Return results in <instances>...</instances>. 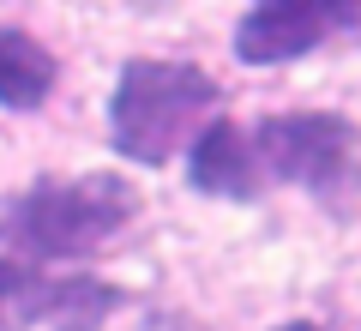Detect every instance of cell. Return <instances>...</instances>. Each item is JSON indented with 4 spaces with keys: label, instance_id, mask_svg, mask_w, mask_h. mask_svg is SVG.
I'll use <instances>...</instances> for the list:
<instances>
[{
    "label": "cell",
    "instance_id": "1",
    "mask_svg": "<svg viewBox=\"0 0 361 331\" xmlns=\"http://www.w3.org/2000/svg\"><path fill=\"white\" fill-rule=\"evenodd\" d=\"M133 217H139V193L121 175L37 181L6 205L0 235H6V247L30 259H85L103 241H115Z\"/></svg>",
    "mask_w": 361,
    "mask_h": 331
},
{
    "label": "cell",
    "instance_id": "2",
    "mask_svg": "<svg viewBox=\"0 0 361 331\" xmlns=\"http://www.w3.org/2000/svg\"><path fill=\"white\" fill-rule=\"evenodd\" d=\"M217 109L211 73L187 61H127L109 97V139L127 163H169Z\"/></svg>",
    "mask_w": 361,
    "mask_h": 331
},
{
    "label": "cell",
    "instance_id": "3",
    "mask_svg": "<svg viewBox=\"0 0 361 331\" xmlns=\"http://www.w3.org/2000/svg\"><path fill=\"white\" fill-rule=\"evenodd\" d=\"M253 157L277 181L307 187L325 211H349L361 199V133L343 115H325V109L271 115V121H259Z\"/></svg>",
    "mask_w": 361,
    "mask_h": 331
},
{
    "label": "cell",
    "instance_id": "4",
    "mask_svg": "<svg viewBox=\"0 0 361 331\" xmlns=\"http://www.w3.org/2000/svg\"><path fill=\"white\" fill-rule=\"evenodd\" d=\"M349 18H355V0H253V13L235 25V54L247 66H283L319 49Z\"/></svg>",
    "mask_w": 361,
    "mask_h": 331
},
{
    "label": "cell",
    "instance_id": "5",
    "mask_svg": "<svg viewBox=\"0 0 361 331\" xmlns=\"http://www.w3.org/2000/svg\"><path fill=\"white\" fill-rule=\"evenodd\" d=\"M199 193H217V199H253L259 193V157L247 145V133L235 121H211L193 139V163H187Z\"/></svg>",
    "mask_w": 361,
    "mask_h": 331
},
{
    "label": "cell",
    "instance_id": "6",
    "mask_svg": "<svg viewBox=\"0 0 361 331\" xmlns=\"http://www.w3.org/2000/svg\"><path fill=\"white\" fill-rule=\"evenodd\" d=\"M54 90V54L30 30H0V109H37Z\"/></svg>",
    "mask_w": 361,
    "mask_h": 331
},
{
    "label": "cell",
    "instance_id": "7",
    "mask_svg": "<svg viewBox=\"0 0 361 331\" xmlns=\"http://www.w3.org/2000/svg\"><path fill=\"white\" fill-rule=\"evenodd\" d=\"M54 283H61V277H49V271L25 265V259H0V331L49 325Z\"/></svg>",
    "mask_w": 361,
    "mask_h": 331
},
{
    "label": "cell",
    "instance_id": "8",
    "mask_svg": "<svg viewBox=\"0 0 361 331\" xmlns=\"http://www.w3.org/2000/svg\"><path fill=\"white\" fill-rule=\"evenodd\" d=\"M121 307L115 283H97V277H61L54 283V307H49V325L54 331H103V319Z\"/></svg>",
    "mask_w": 361,
    "mask_h": 331
},
{
    "label": "cell",
    "instance_id": "9",
    "mask_svg": "<svg viewBox=\"0 0 361 331\" xmlns=\"http://www.w3.org/2000/svg\"><path fill=\"white\" fill-rule=\"evenodd\" d=\"M277 331H319L313 319H289V325H277Z\"/></svg>",
    "mask_w": 361,
    "mask_h": 331
},
{
    "label": "cell",
    "instance_id": "10",
    "mask_svg": "<svg viewBox=\"0 0 361 331\" xmlns=\"http://www.w3.org/2000/svg\"><path fill=\"white\" fill-rule=\"evenodd\" d=\"M133 6H163V0H133Z\"/></svg>",
    "mask_w": 361,
    "mask_h": 331
}]
</instances>
